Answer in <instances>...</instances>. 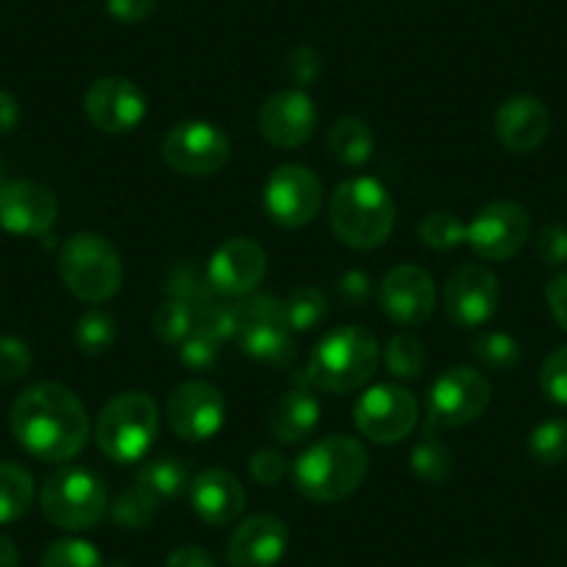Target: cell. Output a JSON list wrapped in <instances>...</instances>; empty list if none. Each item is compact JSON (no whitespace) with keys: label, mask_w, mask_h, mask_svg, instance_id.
<instances>
[{"label":"cell","mask_w":567,"mask_h":567,"mask_svg":"<svg viewBox=\"0 0 567 567\" xmlns=\"http://www.w3.org/2000/svg\"><path fill=\"white\" fill-rule=\"evenodd\" d=\"M12 434L31 456L53 465L75 460L90 440V417L73 390L40 381L12 403Z\"/></svg>","instance_id":"1"},{"label":"cell","mask_w":567,"mask_h":567,"mask_svg":"<svg viewBox=\"0 0 567 567\" xmlns=\"http://www.w3.org/2000/svg\"><path fill=\"white\" fill-rule=\"evenodd\" d=\"M368 467L370 460L364 445L359 440L334 434V437L309 445L298 456L292 478L303 498L315 504H334L357 493L359 484L368 476Z\"/></svg>","instance_id":"2"},{"label":"cell","mask_w":567,"mask_h":567,"mask_svg":"<svg viewBox=\"0 0 567 567\" xmlns=\"http://www.w3.org/2000/svg\"><path fill=\"white\" fill-rule=\"evenodd\" d=\"M329 226L348 248L373 250L384 245L395 228V204L375 178H351L331 195Z\"/></svg>","instance_id":"3"},{"label":"cell","mask_w":567,"mask_h":567,"mask_svg":"<svg viewBox=\"0 0 567 567\" xmlns=\"http://www.w3.org/2000/svg\"><path fill=\"white\" fill-rule=\"evenodd\" d=\"M379 342L362 326H340L315 346L307 381L326 392H353L368 384L379 370Z\"/></svg>","instance_id":"4"},{"label":"cell","mask_w":567,"mask_h":567,"mask_svg":"<svg viewBox=\"0 0 567 567\" xmlns=\"http://www.w3.org/2000/svg\"><path fill=\"white\" fill-rule=\"evenodd\" d=\"M159 434V406L145 392H120L97 414V449L117 465L148 454Z\"/></svg>","instance_id":"5"},{"label":"cell","mask_w":567,"mask_h":567,"mask_svg":"<svg viewBox=\"0 0 567 567\" xmlns=\"http://www.w3.org/2000/svg\"><path fill=\"white\" fill-rule=\"evenodd\" d=\"M40 506L51 526L64 532H86L106 515V484L90 467L62 465L42 482Z\"/></svg>","instance_id":"6"},{"label":"cell","mask_w":567,"mask_h":567,"mask_svg":"<svg viewBox=\"0 0 567 567\" xmlns=\"http://www.w3.org/2000/svg\"><path fill=\"white\" fill-rule=\"evenodd\" d=\"M59 276L79 301L103 303L123 287V259L101 234H73L59 250Z\"/></svg>","instance_id":"7"},{"label":"cell","mask_w":567,"mask_h":567,"mask_svg":"<svg viewBox=\"0 0 567 567\" xmlns=\"http://www.w3.org/2000/svg\"><path fill=\"white\" fill-rule=\"evenodd\" d=\"M237 337L248 357L270 368L290 370L296 362V340L278 298L250 296L237 303Z\"/></svg>","instance_id":"8"},{"label":"cell","mask_w":567,"mask_h":567,"mask_svg":"<svg viewBox=\"0 0 567 567\" xmlns=\"http://www.w3.org/2000/svg\"><path fill=\"white\" fill-rule=\"evenodd\" d=\"M489 406V381L473 368H449L429 390V432L460 429Z\"/></svg>","instance_id":"9"},{"label":"cell","mask_w":567,"mask_h":567,"mask_svg":"<svg viewBox=\"0 0 567 567\" xmlns=\"http://www.w3.org/2000/svg\"><path fill=\"white\" fill-rule=\"evenodd\" d=\"M417 401L406 386L375 384L359 395L353 406V420L364 440L379 445H392L406 440L417 425Z\"/></svg>","instance_id":"10"},{"label":"cell","mask_w":567,"mask_h":567,"mask_svg":"<svg viewBox=\"0 0 567 567\" xmlns=\"http://www.w3.org/2000/svg\"><path fill=\"white\" fill-rule=\"evenodd\" d=\"M162 156H165L167 167L182 176H215L231 156V142L217 125L187 120L167 131L165 142H162Z\"/></svg>","instance_id":"11"},{"label":"cell","mask_w":567,"mask_h":567,"mask_svg":"<svg viewBox=\"0 0 567 567\" xmlns=\"http://www.w3.org/2000/svg\"><path fill=\"white\" fill-rule=\"evenodd\" d=\"M323 206V187L309 167L281 165L265 184V209L278 226L301 228L318 217Z\"/></svg>","instance_id":"12"},{"label":"cell","mask_w":567,"mask_h":567,"mask_svg":"<svg viewBox=\"0 0 567 567\" xmlns=\"http://www.w3.org/2000/svg\"><path fill=\"white\" fill-rule=\"evenodd\" d=\"M532 215L515 200L487 204L467 226V243L484 261H506L528 243Z\"/></svg>","instance_id":"13"},{"label":"cell","mask_w":567,"mask_h":567,"mask_svg":"<svg viewBox=\"0 0 567 567\" xmlns=\"http://www.w3.org/2000/svg\"><path fill=\"white\" fill-rule=\"evenodd\" d=\"M226 401L209 381H184L167 401V423L173 434L187 443H206L223 429Z\"/></svg>","instance_id":"14"},{"label":"cell","mask_w":567,"mask_h":567,"mask_svg":"<svg viewBox=\"0 0 567 567\" xmlns=\"http://www.w3.org/2000/svg\"><path fill=\"white\" fill-rule=\"evenodd\" d=\"M501 303L498 278L484 265H465L445 281V315L460 329H478L487 323Z\"/></svg>","instance_id":"15"},{"label":"cell","mask_w":567,"mask_h":567,"mask_svg":"<svg viewBox=\"0 0 567 567\" xmlns=\"http://www.w3.org/2000/svg\"><path fill=\"white\" fill-rule=\"evenodd\" d=\"M84 112L97 131L128 134L145 120L148 101L134 81L123 79V75H106L86 90Z\"/></svg>","instance_id":"16"},{"label":"cell","mask_w":567,"mask_h":567,"mask_svg":"<svg viewBox=\"0 0 567 567\" xmlns=\"http://www.w3.org/2000/svg\"><path fill=\"white\" fill-rule=\"evenodd\" d=\"M379 303L398 326H420L434 315L437 287L423 267L398 265L379 284Z\"/></svg>","instance_id":"17"},{"label":"cell","mask_w":567,"mask_h":567,"mask_svg":"<svg viewBox=\"0 0 567 567\" xmlns=\"http://www.w3.org/2000/svg\"><path fill=\"white\" fill-rule=\"evenodd\" d=\"M209 284L215 296L245 298L256 290L267 272V254L256 239L234 237L212 254Z\"/></svg>","instance_id":"18"},{"label":"cell","mask_w":567,"mask_h":567,"mask_svg":"<svg viewBox=\"0 0 567 567\" xmlns=\"http://www.w3.org/2000/svg\"><path fill=\"white\" fill-rule=\"evenodd\" d=\"M318 128V109L307 90H284L265 101L259 112V134L272 148H301Z\"/></svg>","instance_id":"19"},{"label":"cell","mask_w":567,"mask_h":567,"mask_svg":"<svg viewBox=\"0 0 567 567\" xmlns=\"http://www.w3.org/2000/svg\"><path fill=\"white\" fill-rule=\"evenodd\" d=\"M59 200L37 182H12L0 187V228L18 237H45L56 223Z\"/></svg>","instance_id":"20"},{"label":"cell","mask_w":567,"mask_h":567,"mask_svg":"<svg viewBox=\"0 0 567 567\" xmlns=\"http://www.w3.org/2000/svg\"><path fill=\"white\" fill-rule=\"evenodd\" d=\"M290 532L276 515H254L234 528L228 539V565L231 567H276L287 554Z\"/></svg>","instance_id":"21"},{"label":"cell","mask_w":567,"mask_h":567,"mask_svg":"<svg viewBox=\"0 0 567 567\" xmlns=\"http://www.w3.org/2000/svg\"><path fill=\"white\" fill-rule=\"evenodd\" d=\"M550 131V114L545 103L534 95H515L495 112V134L512 154H532L545 142Z\"/></svg>","instance_id":"22"},{"label":"cell","mask_w":567,"mask_h":567,"mask_svg":"<svg viewBox=\"0 0 567 567\" xmlns=\"http://www.w3.org/2000/svg\"><path fill=\"white\" fill-rule=\"evenodd\" d=\"M189 498L198 517L209 526H228L245 509V489L237 476L220 467L200 471L189 484Z\"/></svg>","instance_id":"23"},{"label":"cell","mask_w":567,"mask_h":567,"mask_svg":"<svg viewBox=\"0 0 567 567\" xmlns=\"http://www.w3.org/2000/svg\"><path fill=\"white\" fill-rule=\"evenodd\" d=\"M320 420V403L307 386H296V390L284 392L276 403H272L270 414H267V429L272 437L284 445H298L315 432V425Z\"/></svg>","instance_id":"24"},{"label":"cell","mask_w":567,"mask_h":567,"mask_svg":"<svg viewBox=\"0 0 567 567\" xmlns=\"http://www.w3.org/2000/svg\"><path fill=\"white\" fill-rule=\"evenodd\" d=\"M373 128L362 117H340L329 131V151L340 165L359 167L373 156Z\"/></svg>","instance_id":"25"},{"label":"cell","mask_w":567,"mask_h":567,"mask_svg":"<svg viewBox=\"0 0 567 567\" xmlns=\"http://www.w3.org/2000/svg\"><path fill=\"white\" fill-rule=\"evenodd\" d=\"M34 478L14 462H0V526L14 523L34 504Z\"/></svg>","instance_id":"26"},{"label":"cell","mask_w":567,"mask_h":567,"mask_svg":"<svg viewBox=\"0 0 567 567\" xmlns=\"http://www.w3.org/2000/svg\"><path fill=\"white\" fill-rule=\"evenodd\" d=\"M162 501L151 493L148 487L142 484H134L131 489L120 493V498L112 504V520L114 526L128 528V532H142L148 528L151 523L159 515Z\"/></svg>","instance_id":"27"},{"label":"cell","mask_w":567,"mask_h":567,"mask_svg":"<svg viewBox=\"0 0 567 567\" xmlns=\"http://www.w3.org/2000/svg\"><path fill=\"white\" fill-rule=\"evenodd\" d=\"M284 315L292 331H312L329 318V298L312 284H301L284 301Z\"/></svg>","instance_id":"28"},{"label":"cell","mask_w":567,"mask_h":567,"mask_svg":"<svg viewBox=\"0 0 567 567\" xmlns=\"http://www.w3.org/2000/svg\"><path fill=\"white\" fill-rule=\"evenodd\" d=\"M136 484L148 487L156 498L165 501V498H178V495H182L193 482H189V471L182 460H176V456H173V460L171 456H165V460H154L142 467V471L136 473Z\"/></svg>","instance_id":"29"},{"label":"cell","mask_w":567,"mask_h":567,"mask_svg":"<svg viewBox=\"0 0 567 567\" xmlns=\"http://www.w3.org/2000/svg\"><path fill=\"white\" fill-rule=\"evenodd\" d=\"M165 292L167 298H176V301L189 303L193 309H198L200 303L215 298V290H212V284H209V272L200 270L195 261H182V265H176L171 272H167Z\"/></svg>","instance_id":"30"},{"label":"cell","mask_w":567,"mask_h":567,"mask_svg":"<svg viewBox=\"0 0 567 567\" xmlns=\"http://www.w3.org/2000/svg\"><path fill=\"white\" fill-rule=\"evenodd\" d=\"M409 465L417 478H423L425 484H443L451 476V467H454V456L451 449L440 437H423L409 454Z\"/></svg>","instance_id":"31"},{"label":"cell","mask_w":567,"mask_h":567,"mask_svg":"<svg viewBox=\"0 0 567 567\" xmlns=\"http://www.w3.org/2000/svg\"><path fill=\"white\" fill-rule=\"evenodd\" d=\"M473 357L493 373H509L520 364V346L504 331H487L473 340Z\"/></svg>","instance_id":"32"},{"label":"cell","mask_w":567,"mask_h":567,"mask_svg":"<svg viewBox=\"0 0 567 567\" xmlns=\"http://www.w3.org/2000/svg\"><path fill=\"white\" fill-rule=\"evenodd\" d=\"M423 245L434 250H454L462 243H467V226L454 215V212H429L417 226Z\"/></svg>","instance_id":"33"},{"label":"cell","mask_w":567,"mask_h":567,"mask_svg":"<svg viewBox=\"0 0 567 567\" xmlns=\"http://www.w3.org/2000/svg\"><path fill=\"white\" fill-rule=\"evenodd\" d=\"M114 337H117V323L103 309H90L75 323V346L84 353H90V357L106 353L114 346Z\"/></svg>","instance_id":"34"},{"label":"cell","mask_w":567,"mask_h":567,"mask_svg":"<svg viewBox=\"0 0 567 567\" xmlns=\"http://www.w3.org/2000/svg\"><path fill=\"white\" fill-rule=\"evenodd\" d=\"M528 454L539 465H561L567 460V420L554 417L539 423L528 437Z\"/></svg>","instance_id":"35"},{"label":"cell","mask_w":567,"mask_h":567,"mask_svg":"<svg viewBox=\"0 0 567 567\" xmlns=\"http://www.w3.org/2000/svg\"><path fill=\"white\" fill-rule=\"evenodd\" d=\"M384 364L395 379H417L425 370V348L414 334H395L386 342Z\"/></svg>","instance_id":"36"},{"label":"cell","mask_w":567,"mask_h":567,"mask_svg":"<svg viewBox=\"0 0 567 567\" xmlns=\"http://www.w3.org/2000/svg\"><path fill=\"white\" fill-rule=\"evenodd\" d=\"M154 331L167 346H178L195 331V309L176 298H167L154 312Z\"/></svg>","instance_id":"37"},{"label":"cell","mask_w":567,"mask_h":567,"mask_svg":"<svg viewBox=\"0 0 567 567\" xmlns=\"http://www.w3.org/2000/svg\"><path fill=\"white\" fill-rule=\"evenodd\" d=\"M195 334L212 337L217 342H226L228 337L237 334V303L217 301V298L200 303L195 309Z\"/></svg>","instance_id":"38"},{"label":"cell","mask_w":567,"mask_h":567,"mask_svg":"<svg viewBox=\"0 0 567 567\" xmlns=\"http://www.w3.org/2000/svg\"><path fill=\"white\" fill-rule=\"evenodd\" d=\"M42 567H106V565H103L95 545L86 543V539L68 537L48 545V550L42 554Z\"/></svg>","instance_id":"39"},{"label":"cell","mask_w":567,"mask_h":567,"mask_svg":"<svg viewBox=\"0 0 567 567\" xmlns=\"http://www.w3.org/2000/svg\"><path fill=\"white\" fill-rule=\"evenodd\" d=\"M539 386L559 406H567V346L556 348L545 357L539 368Z\"/></svg>","instance_id":"40"},{"label":"cell","mask_w":567,"mask_h":567,"mask_svg":"<svg viewBox=\"0 0 567 567\" xmlns=\"http://www.w3.org/2000/svg\"><path fill=\"white\" fill-rule=\"evenodd\" d=\"M31 370V351L18 337H0V381L23 379Z\"/></svg>","instance_id":"41"},{"label":"cell","mask_w":567,"mask_h":567,"mask_svg":"<svg viewBox=\"0 0 567 567\" xmlns=\"http://www.w3.org/2000/svg\"><path fill=\"white\" fill-rule=\"evenodd\" d=\"M220 346L223 342L212 340V337H204V334H195L193 331V334L182 342L184 368L200 370V373L212 370L217 362H220Z\"/></svg>","instance_id":"42"},{"label":"cell","mask_w":567,"mask_h":567,"mask_svg":"<svg viewBox=\"0 0 567 567\" xmlns=\"http://www.w3.org/2000/svg\"><path fill=\"white\" fill-rule=\"evenodd\" d=\"M323 70V62H320V53L315 48L301 45L287 56V75L296 84V90H307L309 84H315Z\"/></svg>","instance_id":"43"},{"label":"cell","mask_w":567,"mask_h":567,"mask_svg":"<svg viewBox=\"0 0 567 567\" xmlns=\"http://www.w3.org/2000/svg\"><path fill=\"white\" fill-rule=\"evenodd\" d=\"M537 256L543 265L556 267L567 261V228L559 223H550L537 237Z\"/></svg>","instance_id":"44"},{"label":"cell","mask_w":567,"mask_h":567,"mask_svg":"<svg viewBox=\"0 0 567 567\" xmlns=\"http://www.w3.org/2000/svg\"><path fill=\"white\" fill-rule=\"evenodd\" d=\"M248 467L254 482L265 484V487H272V484H278L287 476V460H284L281 454H276V451H256V454L250 456Z\"/></svg>","instance_id":"45"},{"label":"cell","mask_w":567,"mask_h":567,"mask_svg":"<svg viewBox=\"0 0 567 567\" xmlns=\"http://www.w3.org/2000/svg\"><path fill=\"white\" fill-rule=\"evenodd\" d=\"M106 9L117 23L134 25L154 14L156 0H106Z\"/></svg>","instance_id":"46"},{"label":"cell","mask_w":567,"mask_h":567,"mask_svg":"<svg viewBox=\"0 0 567 567\" xmlns=\"http://www.w3.org/2000/svg\"><path fill=\"white\" fill-rule=\"evenodd\" d=\"M370 292H373V287H370V278L362 270H348L340 278V296L351 307H359V303L368 301Z\"/></svg>","instance_id":"47"},{"label":"cell","mask_w":567,"mask_h":567,"mask_svg":"<svg viewBox=\"0 0 567 567\" xmlns=\"http://www.w3.org/2000/svg\"><path fill=\"white\" fill-rule=\"evenodd\" d=\"M165 567H217L215 556L200 545H182L167 556Z\"/></svg>","instance_id":"48"},{"label":"cell","mask_w":567,"mask_h":567,"mask_svg":"<svg viewBox=\"0 0 567 567\" xmlns=\"http://www.w3.org/2000/svg\"><path fill=\"white\" fill-rule=\"evenodd\" d=\"M545 298H548V307H550V315H554V320L567 331V272H561V276H556L554 281L548 284Z\"/></svg>","instance_id":"49"},{"label":"cell","mask_w":567,"mask_h":567,"mask_svg":"<svg viewBox=\"0 0 567 567\" xmlns=\"http://www.w3.org/2000/svg\"><path fill=\"white\" fill-rule=\"evenodd\" d=\"M20 123V101L12 92L0 90V134H12Z\"/></svg>","instance_id":"50"},{"label":"cell","mask_w":567,"mask_h":567,"mask_svg":"<svg viewBox=\"0 0 567 567\" xmlns=\"http://www.w3.org/2000/svg\"><path fill=\"white\" fill-rule=\"evenodd\" d=\"M0 567H20L18 545L7 534H0Z\"/></svg>","instance_id":"51"},{"label":"cell","mask_w":567,"mask_h":567,"mask_svg":"<svg viewBox=\"0 0 567 567\" xmlns=\"http://www.w3.org/2000/svg\"><path fill=\"white\" fill-rule=\"evenodd\" d=\"M465 567H493V565H489V561H471V565Z\"/></svg>","instance_id":"52"},{"label":"cell","mask_w":567,"mask_h":567,"mask_svg":"<svg viewBox=\"0 0 567 567\" xmlns=\"http://www.w3.org/2000/svg\"><path fill=\"white\" fill-rule=\"evenodd\" d=\"M0 187H3V162H0Z\"/></svg>","instance_id":"53"}]
</instances>
